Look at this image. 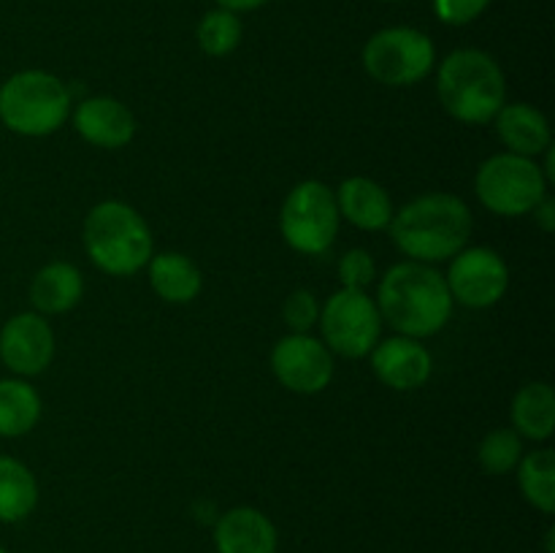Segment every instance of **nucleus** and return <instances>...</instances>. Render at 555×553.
I'll return each instance as SVG.
<instances>
[{
    "label": "nucleus",
    "mask_w": 555,
    "mask_h": 553,
    "mask_svg": "<svg viewBox=\"0 0 555 553\" xmlns=\"http://www.w3.org/2000/svg\"><path fill=\"white\" fill-rule=\"evenodd\" d=\"M453 304L444 274L417 260L390 266L377 291L383 320L410 339L439 334L453 314Z\"/></svg>",
    "instance_id": "1"
},
{
    "label": "nucleus",
    "mask_w": 555,
    "mask_h": 553,
    "mask_svg": "<svg viewBox=\"0 0 555 553\" xmlns=\"http://www.w3.org/2000/svg\"><path fill=\"white\" fill-rule=\"evenodd\" d=\"M390 236L417 263H439L469 244L472 211L453 193H426L393 211Z\"/></svg>",
    "instance_id": "2"
},
{
    "label": "nucleus",
    "mask_w": 555,
    "mask_h": 553,
    "mask_svg": "<svg viewBox=\"0 0 555 553\" xmlns=\"http://www.w3.org/2000/svg\"><path fill=\"white\" fill-rule=\"evenodd\" d=\"M439 103L453 119L486 125L507 103V81L496 60L482 49H455L437 74Z\"/></svg>",
    "instance_id": "3"
},
{
    "label": "nucleus",
    "mask_w": 555,
    "mask_h": 553,
    "mask_svg": "<svg viewBox=\"0 0 555 553\" xmlns=\"http://www.w3.org/2000/svg\"><path fill=\"white\" fill-rule=\"evenodd\" d=\"M85 249L92 263L112 276L135 274L155 255L150 226L122 201H101L87 211Z\"/></svg>",
    "instance_id": "4"
},
{
    "label": "nucleus",
    "mask_w": 555,
    "mask_h": 553,
    "mask_svg": "<svg viewBox=\"0 0 555 553\" xmlns=\"http://www.w3.org/2000/svg\"><path fill=\"white\" fill-rule=\"evenodd\" d=\"M70 90L49 70H20L0 85V123L16 136L41 139L63 128Z\"/></svg>",
    "instance_id": "5"
},
{
    "label": "nucleus",
    "mask_w": 555,
    "mask_h": 553,
    "mask_svg": "<svg viewBox=\"0 0 555 553\" xmlns=\"http://www.w3.org/2000/svg\"><path fill=\"white\" fill-rule=\"evenodd\" d=\"M475 193L499 217H524L547 195V179L534 157L502 152L477 168Z\"/></svg>",
    "instance_id": "6"
},
{
    "label": "nucleus",
    "mask_w": 555,
    "mask_h": 553,
    "mask_svg": "<svg viewBox=\"0 0 555 553\" xmlns=\"http://www.w3.org/2000/svg\"><path fill=\"white\" fill-rule=\"evenodd\" d=\"M280 228L296 253H328L339 233V206L334 190L318 179L298 182L282 204Z\"/></svg>",
    "instance_id": "7"
},
{
    "label": "nucleus",
    "mask_w": 555,
    "mask_h": 553,
    "mask_svg": "<svg viewBox=\"0 0 555 553\" xmlns=\"http://www.w3.org/2000/svg\"><path fill=\"white\" fill-rule=\"evenodd\" d=\"M437 60L434 41L415 27H385L363 47V68L388 87H412L426 79Z\"/></svg>",
    "instance_id": "8"
},
{
    "label": "nucleus",
    "mask_w": 555,
    "mask_h": 553,
    "mask_svg": "<svg viewBox=\"0 0 555 553\" xmlns=\"http://www.w3.org/2000/svg\"><path fill=\"white\" fill-rule=\"evenodd\" d=\"M320 331L331 352L345 358H363L374 350L383 334V314L377 301L363 291L341 287L320 307Z\"/></svg>",
    "instance_id": "9"
},
{
    "label": "nucleus",
    "mask_w": 555,
    "mask_h": 553,
    "mask_svg": "<svg viewBox=\"0 0 555 553\" xmlns=\"http://www.w3.org/2000/svg\"><path fill=\"white\" fill-rule=\"evenodd\" d=\"M453 301L469 309H488L504 298L509 287V269L496 249L464 247L450 258L444 276Z\"/></svg>",
    "instance_id": "10"
},
{
    "label": "nucleus",
    "mask_w": 555,
    "mask_h": 553,
    "mask_svg": "<svg viewBox=\"0 0 555 553\" xmlns=\"http://www.w3.org/2000/svg\"><path fill=\"white\" fill-rule=\"evenodd\" d=\"M271 372L293 394H320L334 380V352L309 334H287L271 350Z\"/></svg>",
    "instance_id": "11"
},
{
    "label": "nucleus",
    "mask_w": 555,
    "mask_h": 553,
    "mask_svg": "<svg viewBox=\"0 0 555 553\" xmlns=\"http://www.w3.org/2000/svg\"><path fill=\"white\" fill-rule=\"evenodd\" d=\"M54 358V331L38 312H20L0 329V361L20 377L47 372Z\"/></svg>",
    "instance_id": "12"
},
{
    "label": "nucleus",
    "mask_w": 555,
    "mask_h": 553,
    "mask_svg": "<svg viewBox=\"0 0 555 553\" xmlns=\"http://www.w3.org/2000/svg\"><path fill=\"white\" fill-rule=\"evenodd\" d=\"M372 369L383 385L393 390H417L431 380L434 358L417 339L390 336L374 345Z\"/></svg>",
    "instance_id": "13"
},
{
    "label": "nucleus",
    "mask_w": 555,
    "mask_h": 553,
    "mask_svg": "<svg viewBox=\"0 0 555 553\" xmlns=\"http://www.w3.org/2000/svg\"><path fill=\"white\" fill-rule=\"evenodd\" d=\"M74 128L87 144L101 146V150H119L133 141L135 117L117 98L92 95L76 106Z\"/></svg>",
    "instance_id": "14"
},
{
    "label": "nucleus",
    "mask_w": 555,
    "mask_h": 553,
    "mask_svg": "<svg viewBox=\"0 0 555 553\" xmlns=\"http://www.w3.org/2000/svg\"><path fill=\"white\" fill-rule=\"evenodd\" d=\"M217 553H276L280 537L266 513L255 507H233L215 526Z\"/></svg>",
    "instance_id": "15"
},
{
    "label": "nucleus",
    "mask_w": 555,
    "mask_h": 553,
    "mask_svg": "<svg viewBox=\"0 0 555 553\" xmlns=\"http://www.w3.org/2000/svg\"><path fill=\"white\" fill-rule=\"evenodd\" d=\"M339 217L350 220L361 231H383L393 220V201L388 190L369 177H350L336 190Z\"/></svg>",
    "instance_id": "16"
},
{
    "label": "nucleus",
    "mask_w": 555,
    "mask_h": 553,
    "mask_svg": "<svg viewBox=\"0 0 555 553\" xmlns=\"http://www.w3.org/2000/svg\"><path fill=\"white\" fill-rule=\"evenodd\" d=\"M496 133L507 152L524 157H540L551 146V125L540 108L529 103H504L493 117Z\"/></svg>",
    "instance_id": "17"
},
{
    "label": "nucleus",
    "mask_w": 555,
    "mask_h": 553,
    "mask_svg": "<svg viewBox=\"0 0 555 553\" xmlns=\"http://www.w3.org/2000/svg\"><path fill=\"white\" fill-rule=\"evenodd\" d=\"M85 280L81 271L68 260H52L41 266L30 282V301L38 314H63L70 312L81 301Z\"/></svg>",
    "instance_id": "18"
},
{
    "label": "nucleus",
    "mask_w": 555,
    "mask_h": 553,
    "mask_svg": "<svg viewBox=\"0 0 555 553\" xmlns=\"http://www.w3.org/2000/svg\"><path fill=\"white\" fill-rule=\"evenodd\" d=\"M150 285L163 301L168 304H190L198 298L204 287V276L195 260H190L182 253H157L146 263Z\"/></svg>",
    "instance_id": "19"
},
{
    "label": "nucleus",
    "mask_w": 555,
    "mask_h": 553,
    "mask_svg": "<svg viewBox=\"0 0 555 553\" xmlns=\"http://www.w3.org/2000/svg\"><path fill=\"white\" fill-rule=\"evenodd\" d=\"M509 415H513V426L520 437L545 442L555 432V390L540 380L526 383L515 394Z\"/></svg>",
    "instance_id": "20"
},
{
    "label": "nucleus",
    "mask_w": 555,
    "mask_h": 553,
    "mask_svg": "<svg viewBox=\"0 0 555 553\" xmlns=\"http://www.w3.org/2000/svg\"><path fill=\"white\" fill-rule=\"evenodd\" d=\"M41 421V396L22 377L0 380V437H25Z\"/></svg>",
    "instance_id": "21"
},
{
    "label": "nucleus",
    "mask_w": 555,
    "mask_h": 553,
    "mask_svg": "<svg viewBox=\"0 0 555 553\" xmlns=\"http://www.w3.org/2000/svg\"><path fill=\"white\" fill-rule=\"evenodd\" d=\"M36 475L14 455H0V524H20L36 510Z\"/></svg>",
    "instance_id": "22"
},
{
    "label": "nucleus",
    "mask_w": 555,
    "mask_h": 553,
    "mask_svg": "<svg viewBox=\"0 0 555 553\" xmlns=\"http://www.w3.org/2000/svg\"><path fill=\"white\" fill-rule=\"evenodd\" d=\"M518 486L526 502L540 513L551 515L555 510V453L551 448H540L526 453L518 461Z\"/></svg>",
    "instance_id": "23"
},
{
    "label": "nucleus",
    "mask_w": 555,
    "mask_h": 553,
    "mask_svg": "<svg viewBox=\"0 0 555 553\" xmlns=\"http://www.w3.org/2000/svg\"><path fill=\"white\" fill-rule=\"evenodd\" d=\"M242 20H238L233 11L215 9L209 14H204V20L198 22V47L201 52L209 54V57H225V54L236 52L238 43H242Z\"/></svg>",
    "instance_id": "24"
},
{
    "label": "nucleus",
    "mask_w": 555,
    "mask_h": 553,
    "mask_svg": "<svg viewBox=\"0 0 555 553\" xmlns=\"http://www.w3.org/2000/svg\"><path fill=\"white\" fill-rule=\"evenodd\" d=\"M477 459L488 475H509L524 459V439L515 428H493L482 437Z\"/></svg>",
    "instance_id": "25"
},
{
    "label": "nucleus",
    "mask_w": 555,
    "mask_h": 553,
    "mask_svg": "<svg viewBox=\"0 0 555 553\" xmlns=\"http://www.w3.org/2000/svg\"><path fill=\"white\" fill-rule=\"evenodd\" d=\"M282 314H285V323L287 329H291V334H309V329L318 325L320 304L318 298H314V293L293 291L291 296L285 298Z\"/></svg>",
    "instance_id": "26"
},
{
    "label": "nucleus",
    "mask_w": 555,
    "mask_h": 553,
    "mask_svg": "<svg viewBox=\"0 0 555 553\" xmlns=\"http://www.w3.org/2000/svg\"><path fill=\"white\" fill-rule=\"evenodd\" d=\"M374 276H377V263H374V258L366 253V249H350V253L341 255L339 260L341 287L363 291L366 285H372Z\"/></svg>",
    "instance_id": "27"
},
{
    "label": "nucleus",
    "mask_w": 555,
    "mask_h": 553,
    "mask_svg": "<svg viewBox=\"0 0 555 553\" xmlns=\"http://www.w3.org/2000/svg\"><path fill=\"white\" fill-rule=\"evenodd\" d=\"M491 5V0H434V11L444 25H469L482 11Z\"/></svg>",
    "instance_id": "28"
},
{
    "label": "nucleus",
    "mask_w": 555,
    "mask_h": 553,
    "mask_svg": "<svg viewBox=\"0 0 555 553\" xmlns=\"http://www.w3.org/2000/svg\"><path fill=\"white\" fill-rule=\"evenodd\" d=\"M531 215H534L537 226H540L542 231H553L555 228V204H553V198H547V195L534 206V211H531Z\"/></svg>",
    "instance_id": "29"
},
{
    "label": "nucleus",
    "mask_w": 555,
    "mask_h": 553,
    "mask_svg": "<svg viewBox=\"0 0 555 553\" xmlns=\"http://www.w3.org/2000/svg\"><path fill=\"white\" fill-rule=\"evenodd\" d=\"M266 3H269V0H217L220 9L233 11V14H238V11H255Z\"/></svg>",
    "instance_id": "30"
},
{
    "label": "nucleus",
    "mask_w": 555,
    "mask_h": 553,
    "mask_svg": "<svg viewBox=\"0 0 555 553\" xmlns=\"http://www.w3.org/2000/svg\"><path fill=\"white\" fill-rule=\"evenodd\" d=\"M0 553H5V548H3V545H0Z\"/></svg>",
    "instance_id": "31"
},
{
    "label": "nucleus",
    "mask_w": 555,
    "mask_h": 553,
    "mask_svg": "<svg viewBox=\"0 0 555 553\" xmlns=\"http://www.w3.org/2000/svg\"><path fill=\"white\" fill-rule=\"evenodd\" d=\"M383 3H393V0H383Z\"/></svg>",
    "instance_id": "32"
}]
</instances>
